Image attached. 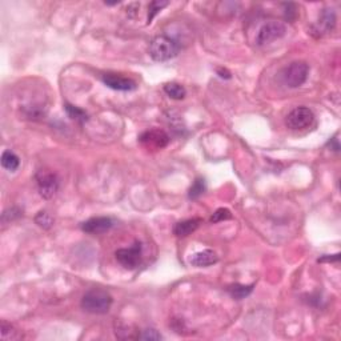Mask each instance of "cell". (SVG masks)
<instances>
[{
	"instance_id": "cell-1",
	"label": "cell",
	"mask_w": 341,
	"mask_h": 341,
	"mask_svg": "<svg viewBox=\"0 0 341 341\" xmlns=\"http://www.w3.org/2000/svg\"><path fill=\"white\" fill-rule=\"evenodd\" d=\"M179 51V43L166 35L156 36L155 39H152L149 47H148L149 56L155 61H168V60L177 56Z\"/></svg>"
},
{
	"instance_id": "cell-2",
	"label": "cell",
	"mask_w": 341,
	"mask_h": 341,
	"mask_svg": "<svg viewBox=\"0 0 341 341\" xmlns=\"http://www.w3.org/2000/svg\"><path fill=\"white\" fill-rule=\"evenodd\" d=\"M112 305V296L103 289H91L81 299V308L89 313L103 315Z\"/></svg>"
},
{
	"instance_id": "cell-3",
	"label": "cell",
	"mask_w": 341,
	"mask_h": 341,
	"mask_svg": "<svg viewBox=\"0 0 341 341\" xmlns=\"http://www.w3.org/2000/svg\"><path fill=\"white\" fill-rule=\"evenodd\" d=\"M309 75V66L304 61H293L283 72V80L289 88L302 85Z\"/></svg>"
},
{
	"instance_id": "cell-4",
	"label": "cell",
	"mask_w": 341,
	"mask_h": 341,
	"mask_svg": "<svg viewBox=\"0 0 341 341\" xmlns=\"http://www.w3.org/2000/svg\"><path fill=\"white\" fill-rule=\"evenodd\" d=\"M313 121H315V115L306 107H297L292 109L285 117V126L293 131L305 130L312 126Z\"/></svg>"
},
{
	"instance_id": "cell-5",
	"label": "cell",
	"mask_w": 341,
	"mask_h": 341,
	"mask_svg": "<svg viewBox=\"0 0 341 341\" xmlns=\"http://www.w3.org/2000/svg\"><path fill=\"white\" fill-rule=\"evenodd\" d=\"M285 34H287V27L283 21H267L265 24L261 25V28L257 32L256 43L259 46H264V44L280 39Z\"/></svg>"
},
{
	"instance_id": "cell-6",
	"label": "cell",
	"mask_w": 341,
	"mask_h": 341,
	"mask_svg": "<svg viewBox=\"0 0 341 341\" xmlns=\"http://www.w3.org/2000/svg\"><path fill=\"white\" fill-rule=\"evenodd\" d=\"M141 252H143V245L141 243L136 241L130 248H121L117 250L115 256L116 260L123 265L126 269H135L140 265L141 263Z\"/></svg>"
},
{
	"instance_id": "cell-7",
	"label": "cell",
	"mask_w": 341,
	"mask_h": 341,
	"mask_svg": "<svg viewBox=\"0 0 341 341\" xmlns=\"http://www.w3.org/2000/svg\"><path fill=\"white\" fill-rule=\"evenodd\" d=\"M38 180V190L43 199H51L55 196L59 188V179L52 172H39L36 175Z\"/></svg>"
},
{
	"instance_id": "cell-8",
	"label": "cell",
	"mask_w": 341,
	"mask_h": 341,
	"mask_svg": "<svg viewBox=\"0 0 341 341\" xmlns=\"http://www.w3.org/2000/svg\"><path fill=\"white\" fill-rule=\"evenodd\" d=\"M169 137L164 131L160 130H151L147 131L140 136V143L148 148H163L168 144Z\"/></svg>"
},
{
	"instance_id": "cell-9",
	"label": "cell",
	"mask_w": 341,
	"mask_h": 341,
	"mask_svg": "<svg viewBox=\"0 0 341 341\" xmlns=\"http://www.w3.org/2000/svg\"><path fill=\"white\" fill-rule=\"evenodd\" d=\"M112 227L113 220L111 218H92L81 224V229L85 233H91V235L107 232Z\"/></svg>"
},
{
	"instance_id": "cell-10",
	"label": "cell",
	"mask_w": 341,
	"mask_h": 341,
	"mask_svg": "<svg viewBox=\"0 0 341 341\" xmlns=\"http://www.w3.org/2000/svg\"><path fill=\"white\" fill-rule=\"evenodd\" d=\"M103 83L115 91H134L136 88V83L134 80L115 74L103 75Z\"/></svg>"
},
{
	"instance_id": "cell-11",
	"label": "cell",
	"mask_w": 341,
	"mask_h": 341,
	"mask_svg": "<svg viewBox=\"0 0 341 341\" xmlns=\"http://www.w3.org/2000/svg\"><path fill=\"white\" fill-rule=\"evenodd\" d=\"M218 260L219 257L216 252H213L212 250H204L201 251V252L192 255L190 259V263L194 267H209V265H213V264L218 263Z\"/></svg>"
},
{
	"instance_id": "cell-12",
	"label": "cell",
	"mask_w": 341,
	"mask_h": 341,
	"mask_svg": "<svg viewBox=\"0 0 341 341\" xmlns=\"http://www.w3.org/2000/svg\"><path fill=\"white\" fill-rule=\"evenodd\" d=\"M200 223H201L200 219H188V220L179 222L175 227H173V233H175L177 237H185V236L195 232V231L199 228Z\"/></svg>"
},
{
	"instance_id": "cell-13",
	"label": "cell",
	"mask_w": 341,
	"mask_h": 341,
	"mask_svg": "<svg viewBox=\"0 0 341 341\" xmlns=\"http://www.w3.org/2000/svg\"><path fill=\"white\" fill-rule=\"evenodd\" d=\"M254 284L251 285H243V284H232L229 285L228 288H227V291H228V293L231 295V297L235 300H243L245 299V297H248V296L252 293V291H254Z\"/></svg>"
},
{
	"instance_id": "cell-14",
	"label": "cell",
	"mask_w": 341,
	"mask_h": 341,
	"mask_svg": "<svg viewBox=\"0 0 341 341\" xmlns=\"http://www.w3.org/2000/svg\"><path fill=\"white\" fill-rule=\"evenodd\" d=\"M2 166L6 169H8V171H11V172H14L20 166V159H19V156L16 153L7 149L2 155Z\"/></svg>"
},
{
	"instance_id": "cell-15",
	"label": "cell",
	"mask_w": 341,
	"mask_h": 341,
	"mask_svg": "<svg viewBox=\"0 0 341 341\" xmlns=\"http://www.w3.org/2000/svg\"><path fill=\"white\" fill-rule=\"evenodd\" d=\"M319 25L324 31H332L336 25V14L333 10H324L321 12L320 20H319Z\"/></svg>"
},
{
	"instance_id": "cell-16",
	"label": "cell",
	"mask_w": 341,
	"mask_h": 341,
	"mask_svg": "<svg viewBox=\"0 0 341 341\" xmlns=\"http://www.w3.org/2000/svg\"><path fill=\"white\" fill-rule=\"evenodd\" d=\"M164 92L173 100H181L185 98L187 91L183 85L177 84V83H168L164 85Z\"/></svg>"
},
{
	"instance_id": "cell-17",
	"label": "cell",
	"mask_w": 341,
	"mask_h": 341,
	"mask_svg": "<svg viewBox=\"0 0 341 341\" xmlns=\"http://www.w3.org/2000/svg\"><path fill=\"white\" fill-rule=\"evenodd\" d=\"M0 328H2L0 333H2V338L3 340H16V338L20 337V334L18 333V331H14V327L11 324L6 323V321H2Z\"/></svg>"
},
{
	"instance_id": "cell-18",
	"label": "cell",
	"mask_w": 341,
	"mask_h": 341,
	"mask_svg": "<svg viewBox=\"0 0 341 341\" xmlns=\"http://www.w3.org/2000/svg\"><path fill=\"white\" fill-rule=\"evenodd\" d=\"M205 192V181L204 179H196L192 187L190 188V199L195 200L197 197H200L201 195Z\"/></svg>"
},
{
	"instance_id": "cell-19",
	"label": "cell",
	"mask_w": 341,
	"mask_h": 341,
	"mask_svg": "<svg viewBox=\"0 0 341 341\" xmlns=\"http://www.w3.org/2000/svg\"><path fill=\"white\" fill-rule=\"evenodd\" d=\"M168 6V2H152L148 7V18H147V24H151L153 18L159 14V11H162L163 8Z\"/></svg>"
},
{
	"instance_id": "cell-20",
	"label": "cell",
	"mask_w": 341,
	"mask_h": 341,
	"mask_svg": "<svg viewBox=\"0 0 341 341\" xmlns=\"http://www.w3.org/2000/svg\"><path fill=\"white\" fill-rule=\"evenodd\" d=\"M35 222H36V224L39 225V227H42V228H44V229L51 228V227L53 225L52 216H51V214H49L48 212H46V211H42V212H39V213L36 214Z\"/></svg>"
},
{
	"instance_id": "cell-21",
	"label": "cell",
	"mask_w": 341,
	"mask_h": 341,
	"mask_svg": "<svg viewBox=\"0 0 341 341\" xmlns=\"http://www.w3.org/2000/svg\"><path fill=\"white\" fill-rule=\"evenodd\" d=\"M66 111H67V113L70 115L71 119L78 120L80 123H83V121L87 120V113H85L83 109L78 108V107L71 106V104H66Z\"/></svg>"
},
{
	"instance_id": "cell-22",
	"label": "cell",
	"mask_w": 341,
	"mask_h": 341,
	"mask_svg": "<svg viewBox=\"0 0 341 341\" xmlns=\"http://www.w3.org/2000/svg\"><path fill=\"white\" fill-rule=\"evenodd\" d=\"M231 218H232V214H231L229 209H227V208H219L218 211L212 214L211 223L224 222V220H229Z\"/></svg>"
},
{
	"instance_id": "cell-23",
	"label": "cell",
	"mask_w": 341,
	"mask_h": 341,
	"mask_svg": "<svg viewBox=\"0 0 341 341\" xmlns=\"http://www.w3.org/2000/svg\"><path fill=\"white\" fill-rule=\"evenodd\" d=\"M137 338H141V340H162L163 336L158 333L155 329H145V331H143L139 334Z\"/></svg>"
},
{
	"instance_id": "cell-24",
	"label": "cell",
	"mask_w": 341,
	"mask_h": 341,
	"mask_svg": "<svg viewBox=\"0 0 341 341\" xmlns=\"http://www.w3.org/2000/svg\"><path fill=\"white\" fill-rule=\"evenodd\" d=\"M340 260V255H332L331 257L329 256H323L321 259H319V261L324 263V261H338Z\"/></svg>"
},
{
	"instance_id": "cell-25",
	"label": "cell",
	"mask_w": 341,
	"mask_h": 341,
	"mask_svg": "<svg viewBox=\"0 0 341 341\" xmlns=\"http://www.w3.org/2000/svg\"><path fill=\"white\" fill-rule=\"evenodd\" d=\"M218 75H219V76H220V78H225V79L231 78V74H229L228 71L223 70V68H219V70H218Z\"/></svg>"
}]
</instances>
